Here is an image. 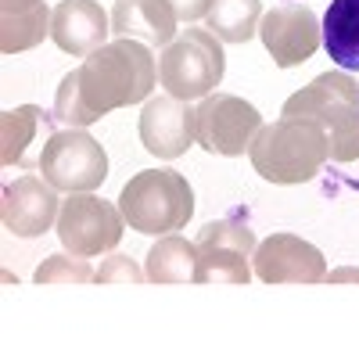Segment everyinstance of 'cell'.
I'll return each instance as SVG.
<instances>
[{"label": "cell", "instance_id": "5", "mask_svg": "<svg viewBox=\"0 0 359 359\" xmlns=\"http://www.w3.org/2000/svg\"><path fill=\"white\" fill-rule=\"evenodd\" d=\"M226 72L223 40L208 29H180V36L158 54V83L180 101H201L216 94Z\"/></svg>", "mask_w": 359, "mask_h": 359}, {"label": "cell", "instance_id": "3", "mask_svg": "<svg viewBox=\"0 0 359 359\" xmlns=\"http://www.w3.org/2000/svg\"><path fill=\"white\" fill-rule=\"evenodd\" d=\"M248 158L269 184H306L331 155H327V137L320 126L298 123V118H277L255 133Z\"/></svg>", "mask_w": 359, "mask_h": 359}, {"label": "cell", "instance_id": "14", "mask_svg": "<svg viewBox=\"0 0 359 359\" xmlns=\"http://www.w3.org/2000/svg\"><path fill=\"white\" fill-rule=\"evenodd\" d=\"M108 33H111V15H104L97 0H62L54 8L50 40L72 57H90L97 47L108 43Z\"/></svg>", "mask_w": 359, "mask_h": 359}, {"label": "cell", "instance_id": "4", "mask_svg": "<svg viewBox=\"0 0 359 359\" xmlns=\"http://www.w3.org/2000/svg\"><path fill=\"white\" fill-rule=\"evenodd\" d=\"M118 208L130 230L137 233H176L194 216V191L176 169H144L126 180Z\"/></svg>", "mask_w": 359, "mask_h": 359}, {"label": "cell", "instance_id": "26", "mask_svg": "<svg viewBox=\"0 0 359 359\" xmlns=\"http://www.w3.org/2000/svg\"><path fill=\"white\" fill-rule=\"evenodd\" d=\"M331 284H341V280H359V269H338V273H327Z\"/></svg>", "mask_w": 359, "mask_h": 359}, {"label": "cell", "instance_id": "8", "mask_svg": "<svg viewBox=\"0 0 359 359\" xmlns=\"http://www.w3.org/2000/svg\"><path fill=\"white\" fill-rule=\"evenodd\" d=\"M57 241H62L65 252L72 255H86L94 259L101 252H111L118 241H123V208L97 198V194H72L69 201H62V212H57Z\"/></svg>", "mask_w": 359, "mask_h": 359}, {"label": "cell", "instance_id": "20", "mask_svg": "<svg viewBox=\"0 0 359 359\" xmlns=\"http://www.w3.org/2000/svg\"><path fill=\"white\" fill-rule=\"evenodd\" d=\"M43 111L36 104H22L0 115V162L4 165H25V147L33 144L40 130Z\"/></svg>", "mask_w": 359, "mask_h": 359}, {"label": "cell", "instance_id": "11", "mask_svg": "<svg viewBox=\"0 0 359 359\" xmlns=\"http://www.w3.org/2000/svg\"><path fill=\"white\" fill-rule=\"evenodd\" d=\"M259 36L280 69H294V65L309 62L316 47L323 43L320 18L306 4H280L273 11H266L259 22Z\"/></svg>", "mask_w": 359, "mask_h": 359}, {"label": "cell", "instance_id": "1", "mask_svg": "<svg viewBox=\"0 0 359 359\" xmlns=\"http://www.w3.org/2000/svg\"><path fill=\"white\" fill-rule=\"evenodd\" d=\"M155 83L158 62L140 40H111L79 65V94L94 115L147 101Z\"/></svg>", "mask_w": 359, "mask_h": 359}, {"label": "cell", "instance_id": "22", "mask_svg": "<svg viewBox=\"0 0 359 359\" xmlns=\"http://www.w3.org/2000/svg\"><path fill=\"white\" fill-rule=\"evenodd\" d=\"M86 280H94V269H90L86 255L72 252L47 255L36 269V284H86Z\"/></svg>", "mask_w": 359, "mask_h": 359}, {"label": "cell", "instance_id": "16", "mask_svg": "<svg viewBox=\"0 0 359 359\" xmlns=\"http://www.w3.org/2000/svg\"><path fill=\"white\" fill-rule=\"evenodd\" d=\"M323 47L331 54V62L345 72L359 69V0H331L323 22Z\"/></svg>", "mask_w": 359, "mask_h": 359}, {"label": "cell", "instance_id": "2", "mask_svg": "<svg viewBox=\"0 0 359 359\" xmlns=\"http://www.w3.org/2000/svg\"><path fill=\"white\" fill-rule=\"evenodd\" d=\"M280 118L313 123L327 137L331 162H355L359 158V83L338 69L320 72L309 86L291 94L280 108Z\"/></svg>", "mask_w": 359, "mask_h": 359}, {"label": "cell", "instance_id": "15", "mask_svg": "<svg viewBox=\"0 0 359 359\" xmlns=\"http://www.w3.org/2000/svg\"><path fill=\"white\" fill-rule=\"evenodd\" d=\"M176 11L169 0H115L111 8V33L115 40H140L169 47L176 40Z\"/></svg>", "mask_w": 359, "mask_h": 359}, {"label": "cell", "instance_id": "9", "mask_svg": "<svg viewBox=\"0 0 359 359\" xmlns=\"http://www.w3.org/2000/svg\"><path fill=\"white\" fill-rule=\"evenodd\" d=\"M262 115L255 104L233 94H208L198 104V144L208 155H245L255 133L262 130Z\"/></svg>", "mask_w": 359, "mask_h": 359}, {"label": "cell", "instance_id": "25", "mask_svg": "<svg viewBox=\"0 0 359 359\" xmlns=\"http://www.w3.org/2000/svg\"><path fill=\"white\" fill-rule=\"evenodd\" d=\"M43 0H0V15H22V11H33Z\"/></svg>", "mask_w": 359, "mask_h": 359}, {"label": "cell", "instance_id": "18", "mask_svg": "<svg viewBox=\"0 0 359 359\" xmlns=\"http://www.w3.org/2000/svg\"><path fill=\"white\" fill-rule=\"evenodd\" d=\"M262 0H216L205 15V29L216 33L223 43H248L259 33Z\"/></svg>", "mask_w": 359, "mask_h": 359}, {"label": "cell", "instance_id": "12", "mask_svg": "<svg viewBox=\"0 0 359 359\" xmlns=\"http://www.w3.org/2000/svg\"><path fill=\"white\" fill-rule=\"evenodd\" d=\"M57 212H62L57 187L36 172L18 176L15 184L4 187V198H0V219H4V230H11L15 237L47 233L57 223Z\"/></svg>", "mask_w": 359, "mask_h": 359}, {"label": "cell", "instance_id": "19", "mask_svg": "<svg viewBox=\"0 0 359 359\" xmlns=\"http://www.w3.org/2000/svg\"><path fill=\"white\" fill-rule=\"evenodd\" d=\"M50 22L54 11L47 4H36L33 11H22V15H0V50L4 54L33 50L50 36Z\"/></svg>", "mask_w": 359, "mask_h": 359}, {"label": "cell", "instance_id": "24", "mask_svg": "<svg viewBox=\"0 0 359 359\" xmlns=\"http://www.w3.org/2000/svg\"><path fill=\"white\" fill-rule=\"evenodd\" d=\"M212 4H216V0H169V8L176 11L180 22H198V18H205L208 11H212Z\"/></svg>", "mask_w": 359, "mask_h": 359}, {"label": "cell", "instance_id": "21", "mask_svg": "<svg viewBox=\"0 0 359 359\" xmlns=\"http://www.w3.org/2000/svg\"><path fill=\"white\" fill-rule=\"evenodd\" d=\"M101 115H94L86 104H83V94H79V69L62 76L57 83V94H54V123L62 130H86L94 126Z\"/></svg>", "mask_w": 359, "mask_h": 359}, {"label": "cell", "instance_id": "7", "mask_svg": "<svg viewBox=\"0 0 359 359\" xmlns=\"http://www.w3.org/2000/svg\"><path fill=\"white\" fill-rule=\"evenodd\" d=\"M36 169L43 172V180H50L57 191L83 194V191H97L108 180V155L90 133H83V130H57L43 144Z\"/></svg>", "mask_w": 359, "mask_h": 359}, {"label": "cell", "instance_id": "10", "mask_svg": "<svg viewBox=\"0 0 359 359\" xmlns=\"http://www.w3.org/2000/svg\"><path fill=\"white\" fill-rule=\"evenodd\" d=\"M252 269L262 284H320L327 280V259L316 245L294 233H273L255 245Z\"/></svg>", "mask_w": 359, "mask_h": 359}, {"label": "cell", "instance_id": "13", "mask_svg": "<svg viewBox=\"0 0 359 359\" xmlns=\"http://www.w3.org/2000/svg\"><path fill=\"white\" fill-rule=\"evenodd\" d=\"M140 144L158 158H180L198 144V108L172 94L151 97L140 111Z\"/></svg>", "mask_w": 359, "mask_h": 359}, {"label": "cell", "instance_id": "17", "mask_svg": "<svg viewBox=\"0 0 359 359\" xmlns=\"http://www.w3.org/2000/svg\"><path fill=\"white\" fill-rule=\"evenodd\" d=\"M198 269V245L180 233H162L147 252L144 273L151 284H187Z\"/></svg>", "mask_w": 359, "mask_h": 359}, {"label": "cell", "instance_id": "23", "mask_svg": "<svg viewBox=\"0 0 359 359\" xmlns=\"http://www.w3.org/2000/svg\"><path fill=\"white\" fill-rule=\"evenodd\" d=\"M94 280L97 284H140L147 280V273L130 255H111L101 262V269H94Z\"/></svg>", "mask_w": 359, "mask_h": 359}, {"label": "cell", "instance_id": "6", "mask_svg": "<svg viewBox=\"0 0 359 359\" xmlns=\"http://www.w3.org/2000/svg\"><path fill=\"white\" fill-rule=\"evenodd\" d=\"M198 245V284H248L255 277L252 252H255V233L241 219H212L205 223L194 237Z\"/></svg>", "mask_w": 359, "mask_h": 359}]
</instances>
